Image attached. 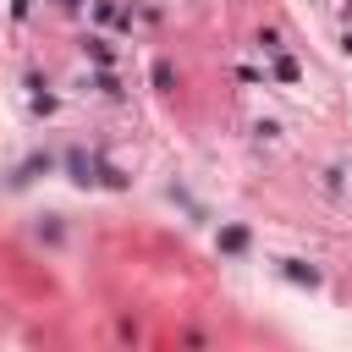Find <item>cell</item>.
Segmentation results:
<instances>
[{"instance_id":"obj_1","label":"cell","mask_w":352,"mask_h":352,"mask_svg":"<svg viewBox=\"0 0 352 352\" xmlns=\"http://www.w3.org/2000/svg\"><path fill=\"white\" fill-rule=\"evenodd\" d=\"M286 280H297V286H319V270L302 264V258H286Z\"/></svg>"},{"instance_id":"obj_2","label":"cell","mask_w":352,"mask_h":352,"mask_svg":"<svg viewBox=\"0 0 352 352\" xmlns=\"http://www.w3.org/2000/svg\"><path fill=\"white\" fill-rule=\"evenodd\" d=\"M242 248H248V231L242 226H226L220 231V253H242Z\"/></svg>"},{"instance_id":"obj_3","label":"cell","mask_w":352,"mask_h":352,"mask_svg":"<svg viewBox=\"0 0 352 352\" xmlns=\"http://www.w3.org/2000/svg\"><path fill=\"white\" fill-rule=\"evenodd\" d=\"M275 77H280V82H297V60L280 55V60H275Z\"/></svg>"},{"instance_id":"obj_4","label":"cell","mask_w":352,"mask_h":352,"mask_svg":"<svg viewBox=\"0 0 352 352\" xmlns=\"http://www.w3.org/2000/svg\"><path fill=\"white\" fill-rule=\"evenodd\" d=\"M170 82H176V72H170V60H160L154 66V88H170Z\"/></svg>"},{"instance_id":"obj_5","label":"cell","mask_w":352,"mask_h":352,"mask_svg":"<svg viewBox=\"0 0 352 352\" xmlns=\"http://www.w3.org/2000/svg\"><path fill=\"white\" fill-rule=\"evenodd\" d=\"M82 50H88V55H94V60H110V44H104V38H88V44H82Z\"/></svg>"},{"instance_id":"obj_6","label":"cell","mask_w":352,"mask_h":352,"mask_svg":"<svg viewBox=\"0 0 352 352\" xmlns=\"http://www.w3.org/2000/svg\"><path fill=\"white\" fill-rule=\"evenodd\" d=\"M341 50H346V55H352V33H346V38H341Z\"/></svg>"}]
</instances>
